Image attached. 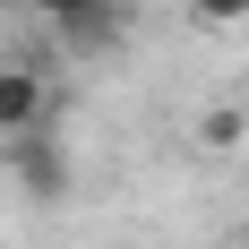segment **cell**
<instances>
[{
  "label": "cell",
  "instance_id": "cell-1",
  "mask_svg": "<svg viewBox=\"0 0 249 249\" xmlns=\"http://www.w3.org/2000/svg\"><path fill=\"white\" fill-rule=\"evenodd\" d=\"M0 172H9V189L35 206L69 198V155H60V138L52 129H26V138H0Z\"/></svg>",
  "mask_w": 249,
  "mask_h": 249
},
{
  "label": "cell",
  "instance_id": "cell-2",
  "mask_svg": "<svg viewBox=\"0 0 249 249\" xmlns=\"http://www.w3.org/2000/svg\"><path fill=\"white\" fill-rule=\"evenodd\" d=\"M26 129H52V77L0 60V138H26Z\"/></svg>",
  "mask_w": 249,
  "mask_h": 249
},
{
  "label": "cell",
  "instance_id": "cell-3",
  "mask_svg": "<svg viewBox=\"0 0 249 249\" xmlns=\"http://www.w3.org/2000/svg\"><path fill=\"white\" fill-rule=\"evenodd\" d=\"M35 18H52L69 43H103L112 35V18H121V0H26Z\"/></svg>",
  "mask_w": 249,
  "mask_h": 249
},
{
  "label": "cell",
  "instance_id": "cell-4",
  "mask_svg": "<svg viewBox=\"0 0 249 249\" xmlns=\"http://www.w3.org/2000/svg\"><path fill=\"white\" fill-rule=\"evenodd\" d=\"M241 138H249V112H241V103H215V112L198 121V146H215V155L241 146Z\"/></svg>",
  "mask_w": 249,
  "mask_h": 249
},
{
  "label": "cell",
  "instance_id": "cell-5",
  "mask_svg": "<svg viewBox=\"0 0 249 249\" xmlns=\"http://www.w3.org/2000/svg\"><path fill=\"white\" fill-rule=\"evenodd\" d=\"M189 18L215 26V35H232V26H249V0H189Z\"/></svg>",
  "mask_w": 249,
  "mask_h": 249
},
{
  "label": "cell",
  "instance_id": "cell-6",
  "mask_svg": "<svg viewBox=\"0 0 249 249\" xmlns=\"http://www.w3.org/2000/svg\"><path fill=\"white\" fill-rule=\"evenodd\" d=\"M232 249H249V232H241V241H232Z\"/></svg>",
  "mask_w": 249,
  "mask_h": 249
}]
</instances>
